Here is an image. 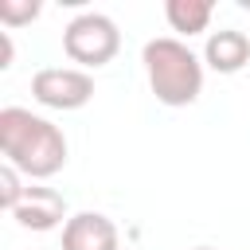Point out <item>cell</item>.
I'll use <instances>...</instances> for the list:
<instances>
[{
    "instance_id": "6da1fadb",
    "label": "cell",
    "mask_w": 250,
    "mask_h": 250,
    "mask_svg": "<svg viewBox=\"0 0 250 250\" xmlns=\"http://www.w3.org/2000/svg\"><path fill=\"white\" fill-rule=\"evenodd\" d=\"M0 152H4V164L20 168L27 180H51L66 164V137L55 121L23 105H4L0 109Z\"/></svg>"
},
{
    "instance_id": "7a4b0ae2",
    "label": "cell",
    "mask_w": 250,
    "mask_h": 250,
    "mask_svg": "<svg viewBox=\"0 0 250 250\" xmlns=\"http://www.w3.org/2000/svg\"><path fill=\"white\" fill-rule=\"evenodd\" d=\"M145 74H148V90L156 94L160 105H191L203 94V59L176 35H160L148 39L141 51Z\"/></svg>"
},
{
    "instance_id": "3957f363",
    "label": "cell",
    "mask_w": 250,
    "mask_h": 250,
    "mask_svg": "<svg viewBox=\"0 0 250 250\" xmlns=\"http://www.w3.org/2000/svg\"><path fill=\"white\" fill-rule=\"evenodd\" d=\"M62 51L70 62H78L82 70H98L105 62L117 59L121 51V31L105 12H82L62 27Z\"/></svg>"
},
{
    "instance_id": "277c9868",
    "label": "cell",
    "mask_w": 250,
    "mask_h": 250,
    "mask_svg": "<svg viewBox=\"0 0 250 250\" xmlns=\"http://www.w3.org/2000/svg\"><path fill=\"white\" fill-rule=\"evenodd\" d=\"M31 98L47 109H82L94 98V78L82 66H43L31 78Z\"/></svg>"
},
{
    "instance_id": "5b68a950",
    "label": "cell",
    "mask_w": 250,
    "mask_h": 250,
    "mask_svg": "<svg viewBox=\"0 0 250 250\" xmlns=\"http://www.w3.org/2000/svg\"><path fill=\"white\" fill-rule=\"evenodd\" d=\"M117 223L102 211H78L62 227V250H117Z\"/></svg>"
},
{
    "instance_id": "8992f818",
    "label": "cell",
    "mask_w": 250,
    "mask_h": 250,
    "mask_svg": "<svg viewBox=\"0 0 250 250\" xmlns=\"http://www.w3.org/2000/svg\"><path fill=\"white\" fill-rule=\"evenodd\" d=\"M12 219L23 227V230H55V227H66V199L55 191V188H27L20 207L12 211Z\"/></svg>"
},
{
    "instance_id": "52a82bcc",
    "label": "cell",
    "mask_w": 250,
    "mask_h": 250,
    "mask_svg": "<svg viewBox=\"0 0 250 250\" xmlns=\"http://www.w3.org/2000/svg\"><path fill=\"white\" fill-rule=\"evenodd\" d=\"M203 62L215 74H238L250 62V35L238 27H219L203 43Z\"/></svg>"
},
{
    "instance_id": "ba28073f",
    "label": "cell",
    "mask_w": 250,
    "mask_h": 250,
    "mask_svg": "<svg viewBox=\"0 0 250 250\" xmlns=\"http://www.w3.org/2000/svg\"><path fill=\"white\" fill-rule=\"evenodd\" d=\"M211 16H215V4L211 0H168L164 4V20L172 31L180 35H199L211 27Z\"/></svg>"
},
{
    "instance_id": "9c48e42d",
    "label": "cell",
    "mask_w": 250,
    "mask_h": 250,
    "mask_svg": "<svg viewBox=\"0 0 250 250\" xmlns=\"http://www.w3.org/2000/svg\"><path fill=\"white\" fill-rule=\"evenodd\" d=\"M23 172L20 168H12V164H0V207L12 215L16 207H20V199H23Z\"/></svg>"
},
{
    "instance_id": "30bf717a",
    "label": "cell",
    "mask_w": 250,
    "mask_h": 250,
    "mask_svg": "<svg viewBox=\"0 0 250 250\" xmlns=\"http://www.w3.org/2000/svg\"><path fill=\"white\" fill-rule=\"evenodd\" d=\"M39 12H43L39 0H0V23H4V27H23V23H31Z\"/></svg>"
},
{
    "instance_id": "8fae6325",
    "label": "cell",
    "mask_w": 250,
    "mask_h": 250,
    "mask_svg": "<svg viewBox=\"0 0 250 250\" xmlns=\"http://www.w3.org/2000/svg\"><path fill=\"white\" fill-rule=\"evenodd\" d=\"M195 250H215V246H195Z\"/></svg>"
}]
</instances>
